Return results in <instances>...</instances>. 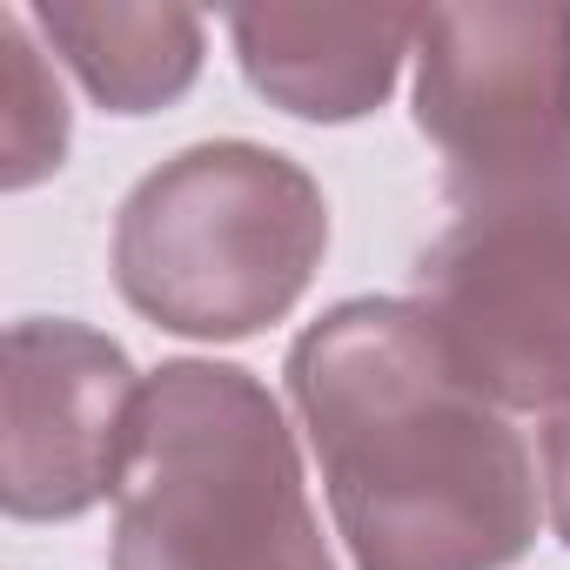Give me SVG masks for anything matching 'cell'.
<instances>
[{
	"label": "cell",
	"instance_id": "1",
	"mask_svg": "<svg viewBox=\"0 0 570 570\" xmlns=\"http://www.w3.org/2000/svg\"><path fill=\"white\" fill-rule=\"evenodd\" d=\"M289 403L356 570H503L530 550L543 517L530 450L416 303L356 296L309 323Z\"/></svg>",
	"mask_w": 570,
	"mask_h": 570
},
{
	"label": "cell",
	"instance_id": "2",
	"mask_svg": "<svg viewBox=\"0 0 570 570\" xmlns=\"http://www.w3.org/2000/svg\"><path fill=\"white\" fill-rule=\"evenodd\" d=\"M115 570H343L282 403L235 363H161L115 497Z\"/></svg>",
	"mask_w": 570,
	"mask_h": 570
},
{
	"label": "cell",
	"instance_id": "3",
	"mask_svg": "<svg viewBox=\"0 0 570 570\" xmlns=\"http://www.w3.org/2000/svg\"><path fill=\"white\" fill-rule=\"evenodd\" d=\"M323 248L330 202L303 161L255 141H202L128 188L115 289L175 336L242 343L303 303Z\"/></svg>",
	"mask_w": 570,
	"mask_h": 570
},
{
	"label": "cell",
	"instance_id": "4",
	"mask_svg": "<svg viewBox=\"0 0 570 570\" xmlns=\"http://www.w3.org/2000/svg\"><path fill=\"white\" fill-rule=\"evenodd\" d=\"M450 228L416 255V309L497 410H570V135L450 168Z\"/></svg>",
	"mask_w": 570,
	"mask_h": 570
},
{
	"label": "cell",
	"instance_id": "5",
	"mask_svg": "<svg viewBox=\"0 0 570 570\" xmlns=\"http://www.w3.org/2000/svg\"><path fill=\"white\" fill-rule=\"evenodd\" d=\"M148 383L88 323L28 316L0 343V503L21 523L88 517L121 497Z\"/></svg>",
	"mask_w": 570,
	"mask_h": 570
},
{
	"label": "cell",
	"instance_id": "6",
	"mask_svg": "<svg viewBox=\"0 0 570 570\" xmlns=\"http://www.w3.org/2000/svg\"><path fill=\"white\" fill-rule=\"evenodd\" d=\"M416 128L450 168L570 135V8H430L416 21Z\"/></svg>",
	"mask_w": 570,
	"mask_h": 570
},
{
	"label": "cell",
	"instance_id": "7",
	"mask_svg": "<svg viewBox=\"0 0 570 570\" xmlns=\"http://www.w3.org/2000/svg\"><path fill=\"white\" fill-rule=\"evenodd\" d=\"M410 8H235L228 41L255 95L303 121H356L390 101L416 48Z\"/></svg>",
	"mask_w": 570,
	"mask_h": 570
},
{
	"label": "cell",
	"instance_id": "8",
	"mask_svg": "<svg viewBox=\"0 0 570 570\" xmlns=\"http://www.w3.org/2000/svg\"><path fill=\"white\" fill-rule=\"evenodd\" d=\"M35 28L81 75L108 115H155L202 75L195 8H128V0H41Z\"/></svg>",
	"mask_w": 570,
	"mask_h": 570
},
{
	"label": "cell",
	"instance_id": "9",
	"mask_svg": "<svg viewBox=\"0 0 570 570\" xmlns=\"http://www.w3.org/2000/svg\"><path fill=\"white\" fill-rule=\"evenodd\" d=\"M68 155V95L21 8H0V188H35Z\"/></svg>",
	"mask_w": 570,
	"mask_h": 570
},
{
	"label": "cell",
	"instance_id": "10",
	"mask_svg": "<svg viewBox=\"0 0 570 570\" xmlns=\"http://www.w3.org/2000/svg\"><path fill=\"white\" fill-rule=\"evenodd\" d=\"M543 510H550V530L570 550V410H557L550 430H543Z\"/></svg>",
	"mask_w": 570,
	"mask_h": 570
}]
</instances>
